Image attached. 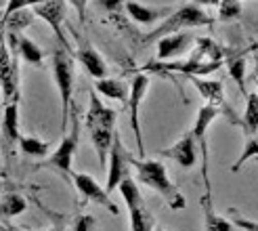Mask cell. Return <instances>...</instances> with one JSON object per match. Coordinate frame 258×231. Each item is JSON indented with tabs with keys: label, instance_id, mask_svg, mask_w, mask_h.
Wrapping results in <instances>:
<instances>
[{
	"label": "cell",
	"instance_id": "obj_1",
	"mask_svg": "<svg viewBox=\"0 0 258 231\" xmlns=\"http://www.w3.org/2000/svg\"><path fill=\"white\" fill-rule=\"evenodd\" d=\"M128 164H133L137 168L139 181L145 183L147 187H151L153 191H158L172 210H183L187 206V200L183 196V191L178 189L176 183H172L168 179V170H166V166L162 162L128 156Z\"/></svg>",
	"mask_w": 258,
	"mask_h": 231
},
{
	"label": "cell",
	"instance_id": "obj_2",
	"mask_svg": "<svg viewBox=\"0 0 258 231\" xmlns=\"http://www.w3.org/2000/svg\"><path fill=\"white\" fill-rule=\"evenodd\" d=\"M212 23H214L212 17L202 7H198V5H185V7L172 11L170 15H166L156 30L141 38V42L151 44V42H158L162 36L176 34L178 30H183V28H204V25H212Z\"/></svg>",
	"mask_w": 258,
	"mask_h": 231
},
{
	"label": "cell",
	"instance_id": "obj_3",
	"mask_svg": "<svg viewBox=\"0 0 258 231\" xmlns=\"http://www.w3.org/2000/svg\"><path fill=\"white\" fill-rule=\"evenodd\" d=\"M53 78L61 97V133L66 135L70 126L72 95H74V59L63 48H57L53 53Z\"/></svg>",
	"mask_w": 258,
	"mask_h": 231
},
{
	"label": "cell",
	"instance_id": "obj_4",
	"mask_svg": "<svg viewBox=\"0 0 258 231\" xmlns=\"http://www.w3.org/2000/svg\"><path fill=\"white\" fill-rule=\"evenodd\" d=\"M115 189L122 194L126 206H128V212H131V231H153L156 221H153L151 210L145 206L143 194H141L135 179L131 175L124 177Z\"/></svg>",
	"mask_w": 258,
	"mask_h": 231
},
{
	"label": "cell",
	"instance_id": "obj_5",
	"mask_svg": "<svg viewBox=\"0 0 258 231\" xmlns=\"http://www.w3.org/2000/svg\"><path fill=\"white\" fill-rule=\"evenodd\" d=\"M0 93H3L5 105L19 101V66L17 57L7 44L5 34L0 32Z\"/></svg>",
	"mask_w": 258,
	"mask_h": 231
},
{
	"label": "cell",
	"instance_id": "obj_6",
	"mask_svg": "<svg viewBox=\"0 0 258 231\" xmlns=\"http://www.w3.org/2000/svg\"><path fill=\"white\" fill-rule=\"evenodd\" d=\"M147 91H149V76L137 74L135 78H133V82H131V88H128L126 107H128V113H131V128H133L135 139H137L139 158L145 156V143H143V135H141V116H139V107H141V103H143Z\"/></svg>",
	"mask_w": 258,
	"mask_h": 231
},
{
	"label": "cell",
	"instance_id": "obj_7",
	"mask_svg": "<svg viewBox=\"0 0 258 231\" xmlns=\"http://www.w3.org/2000/svg\"><path fill=\"white\" fill-rule=\"evenodd\" d=\"M76 147H78V122L74 120L72 131L63 135L59 147L48 156L46 166L59 170L66 179H72V172H74L72 170V162H74V156H76Z\"/></svg>",
	"mask_w": 258,
	"mask_h": 231
},
{
	"label": "cell",
	"instance_id": "obj_8",
	"mask_svg": "<svg viewBox=\"0 0 258 231\" xmlns=\"http://www.w3.org/2000/svg\"><path fill=\"white\" fill-rule=\"evenodd\" d=\"M221 113V109L208 105L206 103L204 107H200L198 116H196V124H193L191 137L193 141L200 145L202 149V158H204V166H202V175H204V185H206V194H210V181H208V149H206V131L210 128V124L216 120V116Z\"/></svg>",
	"mask_w": 258,
	"mask_h": 231
},
{
	"label": "cell",
	"instance_id": "obj_9",
	"mask_svg": "<svg viewBox=\"0 0 258 231\" xmlns=\"http://www.w3.org/2000/svg\"><path fill=\"white\" fill-rule=\"evenodd\" d=\"M32 13L34 17H40L44 19L50 28H53L57 40L61 42L63 50H68L70 53V42L66 38V32H63V19H66V0H46V3H40L32 7Z\"/></svg>",
	"mask_w": 258,
	"mask_h": 231
},
{
	"label": "cell",
	"instance_id": "obj_10",
	"mask_svg": "<svg viewBox=\"0 0 258 231\" xmlns=\"http://www.w3.org/2000/svg\"><path fill=\"white\" fill-rule=\"evenodd\" d=\"M128 156H131V153L124 149L120 135L115 133L113 141H111V147H109V156H107V166H109L107 183H105L107 194H111V191L118 187V183L122 181V179L128 177Z\"/></svg>",
	"mask_w": 258,
	"mask_h": 231
},
{
	"label": "cell",
	"instance_id": "obj_11",
	"mask_svg": "<svg viewBox=\"0 0 258 231\" xmlns=\"http://www.w3.org/2000/svg\"><path fill=\"white\" fill-rule=\"evenodd\" d=\"M72 181H74L76 189H78L86 200L99 204V206H103V208H107L111 214L120 212L118 206H115V204L109 200V194L105 191V187H101L90 175H86V172H72Z\"/></svg>",
	"mask_w": 258,
	"mask_h": 231
},
{
	"label": "cell",
	"instance_id": "obj_12",
	"mask_svg": "<svg viewBox=\"0 0 258 231\" xmlns=\"http://www.w3.org/2000/svg\"><path fill=\"white\" fill-rule=\"evenodd\" d=\"M221 68V61H206L198 53L189 61H162V63H151V70H166V72H178L185 76H206L212 74Z\"/></svg>",
	"mask_w": 258,
	"mask_h": 231
},
{
	"label": "cell",
	"instance_id": "obj_13",
	"mask_svg": "<svg viewBox=\"0 0 258 231\" xmlns=\"http://www.w3.org/2000/svg\"><path fill=\"white\" fill-rule=\"evenodd\" d=\"M115 122H118V111L105 107L103 101L90 93V107L86 111V128L93 131V128H103V131H115Z\"/></svg>",
	"mask_w": 258,
	"mask_h": 231
},
{
	"label": "cell",
	"instance_id": "obj_14",
	"mask_svg": "<svg viewBox=\"0 0 258 231\" xmlns=\"http://www.w3.org/2000/svg\"><path fill=\"white\" fill-rule=\"evenodd\" d=\"M0 137H3V149L5 156L13 153L17 141L21 137L19 133V101L5 105V116H3V124H0Z\"/></svg>",
	"mask_w": 258,
	"mask_h": 231
},
{
	"label": "cell",
	"instance_id": "obj_15",
	"mask_svg": "<svg viewBox=\"0 0 258 231\" xmlns=\"http://www.w3.org/2000/svg\"><path fill=\"white\" fill-rule=\"evenodd\" d=\"M198 145L196 141H193L191 133H187L183 139H178L174 145H170L168 149H162L158 156L160 158H166V160H172L176 162L178 166H183V168H191V166H196V158H198Z\"/></svg>",
	"mask_w": 258,
	"mask_h": 231
},
{
	"label": "cell",
	"instance_id": "obj_16",
	"mask_svg": "<svg viewBox=\"0 0 258 231\" xmlns=\"http://www.w3.org/2000/svg\"><path fill=\"white\" fill-rule=\"evenodd\" d=\"M193 42H196V38H193V34H187V32H176V34L162 36L158 40V59L160 61H170L178 55L187 53Z\"/></svg>",
	"mask_w": 258,
	"mask_h": 231
},
{
	"label": "cell",
	"instance_id": "obj_17",
	"mask_svg": "<svg viewBox=\"0 0 258 231\" xmlns=\"http://www.w3.org/2000/svg\"><path fill=\"white\" fill-rule=\"evenodd\" d=\"M5 38H9V48L11 50H17V53L21 55V59L28 63V66L42 68L44 53H42V48L38 46L34 40H30V38L23 36V34H5Z\"/></svg>",
	"mask_w": 258,
	"mask_h": 231
},
{
	"label": "cell",
	"instance_id": "obj_18",
	"mask_svg": "<svg viewBox=\"0 0 258 231\" xmlns=\"http://www.w3.org/2000/svg\"><path fill=\"white\" fill-rule=\"evenodd\" d=\"M124 11L128 13V17L137 23H145L151 25L160 19H164L166 15H170L172 9L170 7H145L141 3H135V0H124Z\"/></svg>",
	"mask_w": 258,
	"mask_h": 231
},
{
	"label": "cell",
	"instance_id": "obj_19",
	"mask_svg": "<svg viewBox=\"0 0 258 231\" xmlns=\"http://www.w3.org/2000/svg\"><path fill=\"white\" fill-rule=\"evenodd\" d=\"M189 80L200 91V95L208 101V105L221 107L225 103V93H223V82L221 80H204L202 76H189Z\"/></svg>",
	"mask_w": 258,
	"mask_h": 231
},
{
	"label": "cell",
	"instance_id": "obj_20",
	"mask_svg": "<svg viewBox=\"0 0 258 231\" xmlns=\"http://www.w3.org/2000/svg\"><path fill=\"white\" fill-rule=\"evenodd\" d=\"M76 57H78V61L82 63V66L86 68V72L93 76V78H107V66L105 61H103V57L99 55V50H95V46H82L78 53H76Z\"/></svg>",
	"mask_w": 258,
	"mask_h": 231
},
{
	"label": "cell",
	"instance_id": "obj_21",
	"mask_svg": "<svg viewBox=\"0 0 258 231\" xmlns=\"http://www.w3.org/2000/svg\"><path fill=\"white\" fill-rule=\"evenodd\" d=\"M202 210H204V229L206 231H233V223H231L229 219H223V216H218L214 212L210 194H204Z\"/></svg>",
	"mask_w": 258,
	"mask_h": 231
},
{
	"label": "cell",
	"instance_id": "obj_22",
	"mask_svg": "<svg viewBox=\"0 0 258 231\" xmlns=\"http://www.w3.org/2000/svg\"><path fill=\"white\" fill-rule=\"evenodd\" d=\"M95 88L105 99H115V101H120V103L126 105V99H128V86H126V82H122L118 78H99L95 82Z\"/></svg>",
	"mask_w": 258,
	"mask_h": 231
},
{
	"label": "cell",
	"instance_id": "obj_23",
	"mask_svg": "<svg viewBox=\"0 0 258 231\" xmlns=\"http://www.w3.org/2000/svg\"><path fill=\"white\" fill-rule=\"evenodd\" d=\"M32 21H34V13L28 9H21L17 13H13V15H9L5 21H0V30L5 34H19L28 25H32Z\"/></svg>",
	"mask_w": 258,
	"mask_h": 231
},
{
	"label": "cell",
	"instance_id": "obj_24",
	"mask_svg": "<svg viewBox=\"0 0 258 231\" xmlns=\"http://www.w3.org/2000/svg\"><path fill=\"white\" fill-rule=\"evenodd\" d=\"M28 210V202L19 194H7L0 200V219H13L21 212Z\"/></svg>",
	"mask_w": 258,
	"mask_h": 231
},
{
	"label": "cell",
	"instance_id": "obj_25",
	"mask_svg": "<svg viewBox=\"0 0 258 231\" xmlns=\"http://www.w3.org/2000/svg\"><path fill=\"white\" fill-rule=\"evenodd\" d=\"M246 111H243V131H246L248 137H256L258 131V95L250 93L246 95Z\"/></svg>",
	"mask_w": 258,
	"mask_h": 231
},
{
	"label": "cell",
	"instance_id": "obj_26",
	"mask_svg": "<svg viewBox=\"0 0 258 231\" xmlns=\"http://www.w3.org/2000/svg\"><path fill=\"white\" fill-rule=\"evenodd\" d=\"M17 145L19 149L25 153V156H34V158H44L48 156V151H50V145L46 143V141L42 139H38V137H19L17 141Z\"/></svg>",
	"mask_w": 258,
	"mask_h": 231
},
{
	"label": "cell",
	"instance_id": "obj_27",
	"mask_svg": "<svg viewBox=\"0 0 258 231\" xmlns=\"http://www.w3.org/2000/svg\"><path fill=\"white\" fill-rule=\"evenodd\" d=\"M227 66H229V76L237 82L239 91H241L243 95H248V93H246V57H243V55L229 57Z\"/></svg>",
	"mask_w": 258,
	"mask_h": 231
},
{
	"label": "cell",
	"instance_id": "obj_28",
	"mask_svg": "<svg viewBox=\"0 0 258 231\" xmlns=\"http://www.w3.org/2000/svg\"><path fill=\"white\" fill-rule=\"evenodd\" d=\"M241 15V3L239 0H221L218 3V19L229 21Z\"/></svg>",
	"mask_w": 258,
	"mask_h": 231
},
{
	"label": "cell",
	"instance_id": "obj_29",
	"mask_svg": "<svg viewBox=\"0 0 258 231\" xmlns=\"http://www.w3.org/2000/svg\"><path fill=\"white\" fill-rule=\"evenodd\" d=\"M256 153H258V141H256V137H248L246 147H243L241 156L235 160V164L231 166V170H233V172H239V170H241V166H243V162H248L250 158H256Z\"/></svg>",
	"mask_w": 258,
	"mask_h": 231
},
{
	"label": "cell",
	"instance_id": "obj_30",
	"mask_svg": "<svg viewBox=\"0 0 258 231\" xmlns=\"http://www.w3.org/2000/svg\"><path fill=\"white\" fill-rule=\"evenodd\" d=\"M40 3H46V0H7L5 13H3V17H0V21H5L9 15H13V13H17L21 9H32L36 5H40Z\"/></svg>",
	"mask_w": 258,
	"mask_h": 231
},
{
	"label": "cell",
	"instance_id": "obj_31",
	"mask_svg": "<svg viewBox=\"0 0 258 231\" xmlns=\"http://www.w3.org/2000/svg\"><path fill=\"white\" fill-rule=\"evenodd\" d=\"M97 229V221H95V216H90V214H82L76 219L74 223V229L72 231H95Z\"/></svg>",
	"mask_w": 258,
	"mask_h": 231
},
{
	"label": "cell",
	"instance_id": "obj_32",
	"mask_svg": "<svg viewBox=\"0 0 258 231\" xmlns=\"http://www.w3.org/2000/svg\"><path fill=\"white\" fill-rule=\"evenodd\" d=\"M70 5L78 11V17L84 23L86 21V5H88V0H70Z\"/></svg>",
	"mask_w": 258,
	"mask_h": 231
},
{
	"label": "cell",
	"instance_id": "obj_33",
	"mask_svg": "<svg viewBox=\"0 0 258 231\" xmlns=\"http://www.w3.org/2000/svg\"><path fill=\"white\" fill-rule=\"evenodd\" d=\"M218 3H221V0H196L193 5H198V7H218Z\"/></svg>",
	"mask_w": 258,
	"mask_h": 231
},
{
	"label": "cell",
	"instance_id": "obj_34",
	"mask_svg": "<svg viewBox=\"0 0 258 231\" xmlns=\"http://www.w3.org/2000/svg\"><path fill=\"white\" fill-rule=\"evenodd\" d=\"M0 231H21V229H15V227H11V225H3V223H0Z\"/></svg>",
	"mask_w": 258,
	"mask_h": 231
},
{
	"label": "cell",
	"instance_id": "obj_35",
	"mask_svg": "<svg viewBox=\"0 0 258 231\" xmlns=\"http://www.w3.org/2000/svg\"><path fill=\"white\" fill-rule=\"evenodd\" d=\"M3 5H7V0H0V7H3Z\"/></svg>",
	"mask_w": 258,
	"mask_h": 231
},
{
	"label": "cell",
	"instance_id": "obj_36",
	"mask_svg": "<svg viewBox=\"0 0 258 231\" xmlns=\"http://www.w3.org/2000/svg\"><path fill=\"white\" fill-rule=\"evenodd\" d=\"M158 231H168V229H158Z\"/></svg>",
	"mask_w": 258,
	"mask_h": 231
},
{
	"label": "cell",
	"instance_id": "obj_37",
	"mask_svg": "<svg viewBox=\"0 0 258 231\" xmlns=\"http://www.w3.org/2000/svg\"><path fill=\"white\" fill-rule=\"evenodd\" d=\"M0 187H3V183H0Z\"/></svg>",
	"mask_w": 258,
	"mask_h": 231
},
{
	"label": "cell",
	"instance_id": "obj_38",
	"mask_svg": "<svg viewBox=\"0 0 258 231\" xmlns=\"http://www.w3.org/2000/svg\"><path fill=\"white\" fill-rule=\"evenodd\" d=\"M50 231H55V229H50Z\"/></svg>",
	"mask_w": 258,
	"mask_h": 231
}]
</instances>
